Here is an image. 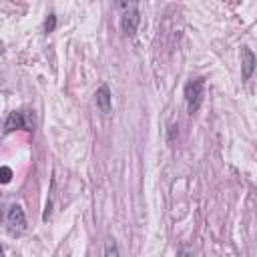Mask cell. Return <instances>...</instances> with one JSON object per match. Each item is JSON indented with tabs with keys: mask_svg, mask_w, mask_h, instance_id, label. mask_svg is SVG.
Segmentation results:
<instances>
[{
	"mask_svg": "<svg viewBox=\"0 0 257 257\" xmlns=\"http://www.w3.org/2000/svg\"><path fill=\"white\" fill-rule=\"evenodd\" d=\"M104 257H120V251H118V245L114 239H106L104 243Z\"/></svg>",
	"mask_w": 257,
	"mask_h": 257,
	"instance_id": "7",
	"label": "cell"
},
{
	"mask_svg": "<svg viewBox=\"0 0 257 257\" xmlns=\"http://www.w3.org/2000/svg\"><path fill=\"white\" fill-rule=\"evenodd\" d=\"M6 229L10 235H22L26 231V215L20 205H10L6 211Z\"/></svg>",
	"mask_w": 257,
	"mask_h": 257,
	"instance_id": "3",
	"label": "cell"
},
{
	"mask_svg": "<svg viewBox=\"0 0 257 257\" xmlns=\"http://www.w3.org/2000/svg\"><path fill=\"white\" fill-rule=\"evenodd\" d=\"M94 98H96V106H98V110H100L102 114H108V112H110L112 96H110V90H108V86H106V84H100V86H98V90H96Z\"/></svg>",
	"mask_w": 257,
	"mask_h": 257,
	"instance_id": "6",
	"label": "cell"
},
{
	"mask_svg": "<svg viewBox=\"0 0 257 257\" xmlns=\"http://www.w3.org/2000/svg\"><path fill=\"white\" fill-rule=\"evenodd\" d=\"M203 90H205V78L203 76H197V78H191L187 84H185V100H187V108L189 112H197L199 104H201V98H203Z\"/></svg>",
	"mask_w": 257,
	"mask_h": 257,
	"instance_id": "2",
	"label": "cell"
},
{
	"mask_svg": "<svg viewBox=\"0 0 257 257\" xmlns=\"http://www.w3.org/2000/svg\"><path fill=\"white\" fill-rule=\"evenodd\" d=\"M177 257H193V255H191V251H187V249H181Z\"/></svg>",
	"mask_w": 257,
	"mask_h": 257,
	"instance_id": "10",
	"label": "cell"
},
{
	"mask_svg": "<svg viewBox=\"0 0 257 257\" xmlns=\"http://www.w3.org/2000/svg\"><path fill=\"white\" fill-rule=\"evenodd\" d=\"M255 68H257V56L253 54L251 48L243 46L241 48V76H243V80H249L253 76Z\"/></svg>",
	"mask_w": 257,
	"mask_h": 257,
	"instance_id": "5",
	"label": "cell"
},
{
	"mask_svg": "<svg viewBox=\"0 0 257 257\" xmlns=\"http://www.w3.org/2000/svg\"><path fill=\"white\" fill-rule=\"evenodd\" d=\"M10 179H12L10 167H2V183H10Z\"/></svg>",
	"mask_w": 257,
	"mask_h": 257,
	"instance_id": "9",
	"label": "cell"
},
{
	"mask_svg": "<svg viewBox=\"0 0 257 257\" xmlns=\"http://www.w3.org/2000/svg\"><path fill=\"white\" fill-rule=\"evenodd\" d=\"M122 8V14H120V28L126 36H133L139 28V22H141V12H139V4L137 2H120L118 4Z\"/></svg>",
	"mask_w": 257,
	"mask_h": 257,
	"instance_id": "1",
	"label": "cell"
},
{
	"mask_svg": "<svg viewBox=\"0 0 257 257\" xmlns=\"http://www.w3.org/2000/svg\"><path fill=\"white\" fill-rule=\"evenodd\" d=\"M54 28H56V14H48V18L44 20V32L46 34H50V32H54Z\"/></svg>",
	"mask_w": 257,
	"mask_h": 257,
	"instance_id": "8",
	"label": "cell"
},
{
	"mask_svg": "<svg viewBox=\"0 0 257 257\" xmlns=\"http://www.w3.org/2000/svg\"><path fill=\"white\" fill-rule=\"evenodd\" d=\"M34 122L30 120V116L26 114V110H14L6 116L4 120V133H12L16 128H22V131H32Z\"/></svg>",
	"mask_w": 257,
	"mask_h": 257,
	"instance_id": "4",
	"label": "cell"
}]
</instances>
